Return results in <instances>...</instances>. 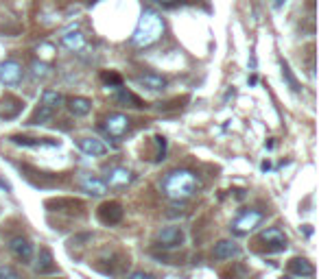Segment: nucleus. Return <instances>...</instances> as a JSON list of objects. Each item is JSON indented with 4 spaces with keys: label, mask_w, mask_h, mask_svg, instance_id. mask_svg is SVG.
Segmentation results:
<instances>
[{
    "label": "nucleus",
    "mask_w": 319,
    "mask_h": 279,
    "mask_svg": "<svg viewBox=\"0 0 319 279\" xmlns=\"http://www.w3.org/2000/svg\"><path fill=\"white\" fill-rule=\"evenodd\" d=\"M31 74L35 79H46L50 74V70L46 63H40V61H33V66H31Z\"/></svg>",
    "instance_id": "22"
},
{
    "label": "nucleus",
    "mask_w": 319,
    "mask_h": 279,
    "mask_svg": "<svg viewBox=\"0 0 319 279\" xmlns=\"http://www.w3.org/2000/svg\"><path fill=\"white\" fill-rule=\"evenodd\" d=\"M103 81H107V83H114V87L116 85H120V77H118V74H103Z\"/></svg>",
    "instance_id": "27"
},
{
    "label": "nucleus",
    "mask_w": 319,
    "mask_h": 279,
    "mask_svg": "<svg viewBox=\"0 0 319 279\" xmlns=\"http://www.w3.org/2000/svg\"><path fill=\"white\" fill-rule=\"evenodd\" d=\"M262 218H265V214H262L260 209H245V212H241L236 218H234V222H232L229 229H232L236 236H245V234L254 231L256 227L260 225Z\"/></svg>",
    "instance_id": "3"
},
{
    "label": "nucleus",
    "mask_w": 319,
    "mask_h": 279,
    "mask_svg": "<svg viewBox=\"0 0 319 279\" xmlns=\"http://www.w3.org/2000/svg\"><path fill=\"white\" fill-rule=\"evenodd\" d=\"M123 214H125L123 205L116 201L103 203V205L98 207V218H101V222H105V225H116V222H120L123 220Z\"/></svg>",
    "instance_id": "7"
},
{
    "label": "nucleus",
    "mask_w": 319,
    "mask_h": 279,
    "mask_svg": "<svg viewBox=\"0 0 319 279\" xmlns=\"http://www.w3.org/2000/svg\"><path fill=\"white\" fill-rule=\"evenodd\" d=\"M136 81H138L142 87H147L149 92H162L164 87H166V83H168L166 79H164L162 74H158V72H142Z\"/></svg>",
    "instance_id": "12"
},
{
    "label": "nucleus",
    "mask_w": 319,
    "mask_h": 279,
    "mask_svg": "<svg viewBox=\"0 0 319 279\" xmlns=\"http://www.w3.org/2000/svg\"><path fill=\"white\" fill-rule=\"evenodd\" d=\"M153 2L164 4V7H171V4H177V2H180V0H153Z\"/></svg>",
    "instance_id": "28"
},
{
    "label": "nucleus",
    "mask_w": 319,
    "mask_h": 279,
    "mask_svg": "<svg viewBox=\"0 0 319 279\" xmlns=\"http://www.w3.org/2000/svg\"><path fill=\"white\" fill-rule=\"evenodd\" d=\"M20 79H22V68L18 61L0 63V83H4V85H18Z\"/></svg>",
    "instance_id": "10"
},
{
    "label": "nucleus",
    "mask_w": 319,
    "mask_h": 279,
    "mask_svg": "<svg viewBox=\"0 0 319 279\" xmlns=\"http://www.w3.org/2000/svg\"><path fill=\"white\" fill-rule=\"evenodd\" d=\"M35 273H40V275H46V273H57V266H55L53 253H50V249H46V246H42L40 253H37Z\"/></svg>",
    "instance_id": "13"
},
{
    "label": "nucleus",
    "mask_w": 319,
    "mask_h": 279,
    "mask_svg": "<svg viewBox=\"0 0 319 279\" xmlns=\"http://www.w3.org/2000/svg\"><path fill=\"white\" fill-rule=\"evenodd\" d=\"M280 279H293V277H280Z\"/></svg>",
    "instance_id": "30"
},
{
    "label": "nucleus",
    "mask_w": 319,
    "mask_h": 279,
    "mask_svg": "<svg viewBox=\"0 0 319 279\" xmlns=\"http://www.w3.org/2000/svg\"><path fill=\"white\" fill-rule=\"evenodd\" d=\"M212 255H214L217 259H232V258H238V255H241V246L234 242V240H221V242L214 244Z\"/></svg>",
    "instance_id": "14"
},
{
    "label": "nucleus",
    "mask_w": 319,
    "mask_h": 279,
    "mask_svg": "<svg viewBox=\"0 0 319 279\" xmlns=\"http://www.w3.org/2000/svg\"><path fill=\"white\" fill-rule=\"evenodd\" d=\"M289 271L293 273V275H297V277H313L315 275V266H313L308 259H304V258H293L289 262Z\"/></svg>",
    "instance_id": "16"
},
{
    "label": "nucleus",
    "mask_w": 319,
    "mask_h": 279,
    "mask_svg": "<svg viewBox=\"0 0 319 279\" xmlns=\"http://www.w3.org/2000/svg\"><path fill=\"white\" fill-rule=\"evenodd\" d=\"M68 109L72 116L81 118V116H88L92 109V100L90 99H83V96H74V99L68 100Z\"/></svg>",
    "instance_id": "18"
},
{
    "label": "nucleus",
    "mask_w": 319,
    "mask_h": 279,
    "mask_svg": "<svg viewBox=\"0 0 319 279\" xmlns=\"http://www.w3.org/2000/svg\"><path fill=\"white\" fill-rule=\"evenodd\" d=\"M0 188H4V190H7V192H11V185H9L7 181H2V179H0Z\"/></svg>",
    "instance_id": "29"
},
{
    "label": "nucleus",
    "mask_w": 319,
    "mask_h": 279,
    "mask_svg": "<svg viewBox=\"0 0 319 279\" xmlns=\"http://www.w3.org/2000/svg\"><path fill=\"white\" fill-rule=\"evenodd\" d=\"M184 240H186L184 229L177 225H168L158 231V242L162 249H180L184 244Z\"/></svg>",
    "instance_id": "5"
},
{
    "label": "nucleus",
    "mask_w": 319,
    "mask_h": 279,
    "mask_svg": "<svg viewBox=\"0 0 319 279\" xmlns=\"http://www.w3.org/2000/svg\"><path fill=\"white\" fill-rule=\"evenodd\" d=\"M258 240L267 246V251H273V253H280V251H284L289 246L287 234H284L280 227H267V229L258 236Z\"/></svg>",
    "instance_id": "4"
},
{
    "label": "nucleus",
    "mask_w": 319,
    "mask_h": 279,
    "mask_svg": "<svg viewBox=\"0 0 319 279\" xmlns=\"http://www.w3.org/2000/svg\"><path fill=\"white\" fill-rule=\"evenodd\" d=\"M282 74H284V77H287V81H289L291 90H295V92H297V90H299V85H297V81H295V79H293V74H291V70H289L287 63H284V66H282Z\"/></svg>",
    "instance_id": "24"
},
{
    "label": "nucleus",
    "mask_w": 319,
    "mask_h": 279,
    "mask_svg": "<svg viewBox=\"0 0 319 279\" xmlns=\"http://www.w3.org/2000/svg\"><path fill=\"white\" fill-rule=\"evenodd\" d=\"M53 114H55L53 109H48V107H42V105H40V109L33 114V118L29 120V124H44L46 120L53 118Z\"/></svg>",
    "instance_id": "21"
},
{
    "label": "nucleus",
    "mask_w": 319,
    "mask_h": 279,
    "mask_svg": "<svg viewBox=\"0 0 319 279\" xmlns=\"http://www.w3.org/2000/svg\"><path fill=\"white\" fill-rule=\"evenodd\" d=\"M103 129H105L107 133H110L112 138H123L125 133L131 129V118L127 114H110L105 118V124H103Z\"/></svg>",
    "instance_id": "6"
},
{
    "label": "nucleus",
    "mask_w": 319,
    "mask_h": 279,
    "mask_svg": "<svg viewBox=\"0 0 319 279\" xmlns=\"http://www.w3.org/2000/svg\"><path fill=\"white\" fill-rule=\"evenodd\" d=\"M18 146H59V140L50 138H22V136H11L9 138Z\"/></svg>",
    "instance_id": "17"
},
{
    "label": "nucleus",
    "mask_w": 319,
    "mask_h": 279,
    "mask_svg": "<svg viewBox=\"0 0 319 279\" xmlns=\"http://www.w3.org/2000/svg\"><path fill=\"white\" fill-rule=\"evenodd\" d=\"M77 146H79V151L90 155V157H103V155H107V151H110L107 144L103 142V140H96V138H79Z\"/></svg>",
    "instance_id": "9"
},
{
    "label": "nucleus",
    "mask_w": 319,
    "mask_h": 279,
    "mask_svg": "<svg viewBox=\"0 0 319 279\" xmlns=\"http://www.w3.org/2000/svg\"><path fill=\"white\" fill-rule=\"evenodd\" d=\"M62 41H64V46L68 50H81L83 46H86V40H83V35L79 33V31H70V33H66L62 37Z\"/></svg>",
    "instance_id": "20"
},
{
    "label": "nucleus",
    "mask_w": 319,
    "mask_h": 279,
    "mask_svg": "<svg viewBox=\"0 0 319 279\" xmlns=\"http://www.w3.org/2000/svg\"><path fill=\"white\" fill-rule=\"evenodd\" d=\"M134 181V173H131L129 168H112L110 173H107V185H112V188H127V185Z\"/></svg>",
    "instance_id": "11"
},
{
    "label": "nucleus",
    "mask_w": 319,
    "mask_h": 279,
    "mask_svg": "<svg viewBox=\"0 0 319 279\" xmlns=\"http://www.w3.org/2000/svg\"><path fill=\"white\" fill-rule=\"evenodd\" d=\"M160 188L173 201H186V199H190L199 190V177L192 173V170L177 168L164 175Z\"/></svg>",
    "instance_id": "1"
},
{
    "label": "nucleus",
    "mask_w": 319,
    "mask_h": 279,
    "mask_svg": "<svg viewBox=\"0 0 319 279\" xmlns=\"http://www.w3.org/2000/svg\"><path fill=\"white\" fill-rule=\"evenodd\" d=\"M9 251H11L18 259H22L24 264H29L33 259V244H31V240L22 238V236H16V238L9 240Z\"/></svg>",
    "instance_id": "8"
},
{
    "label": "nucleus",
    "mask_w": 319,
    "mask_h": 279,
    "mask_svg": "<svg viewBox=\"0 0 319 279\" xmlns=\"http://www.w3.org/2000/svg\"><path fill=\"white\" fill-rule=\"evenodd\" d=\"M0 279H22L13 266H0Z\"/></svg>",
    "instance_id": "23"
},
{
    "label": "nucleus",
    "mask_w": 319,
    "mask_h": 279,
    "mask_svg": "<svg viewBox=\"0 0 319 279\" xmlns=\"http://www.w3.org/2000/svg\"><path fill=\"white\" fill-rule=\"evenodd\" d=\"M64 105V96L55 90H44L42 92V107H48V109H59Z\"/></svg>",
    "instance_id": "19"
},
{
    "label": "nucleus",
    "mask_w": 319,
    "mask_h": 279,
    "mask_svg": "<svg viewBox=\"0 0 319 279\" xmlns=\"http://www.w3.org/2000/svg\"><path fill=\"white\" fill-rule=\"evenodd\" d=\"M162 33H164L162 18L156 11H151V9H144L138 20V26H136L134 35H131V44L138 46V48H147V46L156 44L162 37Z\"/></svg>",
    "instance_id": "2"
},
{
    "label": "nucleus",
    "mask_w": 319,
    "mask_h": 279,
    "mask_svg": "<svg viewBox=\"0 0 319 279\" xmlns=\"http://www.w3.org/2000/svg\"><path fill=\"white\" fill-rule=\"evenodd\" d=\"M127 279H156L151 273H144V271H134L131 275H127Z\"/></svg>",
    "instance_id": "26"
},
{
    "label": "nucleus",
    "mask_w": 319,
    "mask_h": 279,
    "mask_svg": "<svg viewBox=\"0 0 319 279\" xmlns=\"http://www.w3.org/2000/svg\"><path fill=\"white\" fill-rule=\"evenodd\" d=\"M156 140H158V146H160V153H158L156 159L162 161L164 159V153H166V140H164V138H156Z\"/></svg>",
    "instance_id": "25"
},
{
    "label": "nucleus",
    "mask_w": 319,
    "mask_h": 279,
    "mask_svg": "<svg viewBox=\"0 0 319 279\" xmlns=\"http://www.w3.org/2000/svg\"><path fill=\"white\" fill-rule=\"evenodd\" d=\"M81 188H83V192L92 194V197H103V194L107 192V183H105V181L96 179V177H92V175L81 177Z\"/></svg>",
    "instance_id": "15"
}]
</instances>
